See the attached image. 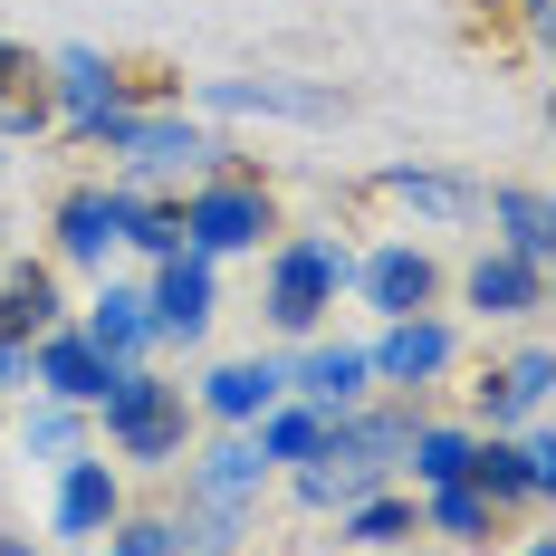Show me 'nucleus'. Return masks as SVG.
I'll return each mask as SVG.
<instances>
[{
	"label": "nucleus",
	"mask_w": 556,
	"mask_h": 556,
	"mask_svg": "<svg viewBox=\"0 0 556 556\" xmlns=\"http://www.w3.org/2000/svg\"><path fill=\"white\" fill-rule=\"evenodd\" d=\"M173 250H182V202H173V192H144L135 222H125V260L154 269V260H173Z\"/></svg>",
	"instance_id": "31"
},
{
	"label": "nucleus",
	"mask_w": 556,
	"mask_h": 556,
	"mask_svg": "<svg viewBox=\"0 0 556 556\" xmlns=\"http://www.w3.org/2000/svg\"><path fill=\"white\" fill-rule=\"evenodd\" d=\"M336 547H355V556L422 547V508H413V490H403V480H384V490H365L355 508H336Z\"/></svg>",
	"instance_id": "26"
},
{
	"label": "nucleus",
	"mask_w": 556,
	"mask_h": 556,
	"mask_svg": "<svg viewBox=\"0 0 556 556\" xmlns=\"http://www.w3.org/2000/svg\"><path fill=\"white\" fill-rule=\"evenodd\" d=\"M278 470L250 451V432H192V451H182V470H173V508H269Z\"/></svg>",
	"instance_id": "13"
},
{
	"label": "nucleus",
	"mask_w": 556,
	"mask_h": 556,
	"mask_svg": "<svg viewBox=\"0 0 556 556\" xmlns=\"http://www.w3.org/2000/svg\"><path fill=\"white\" fill-rule=\"evenodd\" d=\"M182 106L202 125H336L355 106L336 77H288V67H240V77H192Z\"/></svg>",
	"instance_id": "5"
},
{
	"label": "nucleus",
	"mask_w": 556,
	"mask_h": 556,
	"mask_svg": "<svg viewBox=\"0 0 556 556\" xmlns=\"http://www.w3.org/2000/svg\"><path fill=\"white\" fill-rule=\"evenodd\" d=\"M20 87H39V58L20 49V39H0V97H20Z\"/></svg>",
	"instance_id": "33"
},
{
	"label": "nucleus",
	"mask_w": 556,
	"mask_h": 556,
	"mask_svg": "<svg viewBox=\"0 0 556 556\" xmlns=\"http://www.w3.org/2000/svg\"><path fill=\"white\" fill-rule=\"evenodd\" d=\"M0 260H10V230H0Z\"/></svg>",
	"instance_id": "37"
},
{
	"label": "nucleus",
	"mask_w": 556,
	"mask_h": 556,
	"mask_svg": "<svg viewBox=\"0 0 556 556\" xmlns=\"http://www.w3.org/2000/svg\"><path fill=\"white\" fill-rule=\"evenodd\" d=\"M20 393H29V345L0 336V403H20Z\"/></svg>",
	"instance_id": "32"
},
{
	"label": "nucleus",
	"mask_w": 556,
	"mask_h": 556,
	"mask_svg": "<svg viewBox=\"0 0 556 556\" xmlns=\"http://www.w3.org/2000/svg\"><path fill=\"white\" fill-rule=\"evenodd\" d=\"M327 413H317V403H298V393H278L269 413H260V422H250V451H260V460H269V470H298V460H317V451H327Z\"/></svg>",
	"instance_id": "29"
},
{
	"label": "nucleus",
	"mask_w": 556,
	"mask_h": 556,
	"mask_svg": "<svg viewBox=\"0 0 556 556\" xmlns=\"http://www.w3.org/2000/svg\"><path fill=\"white\" fill-rule=\"evenodd\" d=\"M182 393H192V422H202V432H250L278 393H288V355H278V345L269 355H222V365H202Z\"/></svg>",
	"instance_id": "15"
},
{
	"label": "nucleus",
	"mask_w": 556,
	"mask_h": 556,
	"mask_svg": "<svg viewBox=\"0 0 556 556\" xmlns=\"http://www.w3.org/2000/svg\"><path fill=\"white\" fill-rule=\"evenodd\" d=\"M384 480H393V470H375V460H355V451L336 442V432H327V451H317V460L278 470V490H288V500L307 508V518H336V508H355L365 490H384Z\"/></svg>",
	"instance_id": "22"
},
{
	"label": "nucleus",
	"mask_w": 556,
	"mask_h": 556,
	"mask_svg": "<svg viewBox=\"0 0 556 556\" xmlns=\"http://www.w3.org/2000/svg\"><path fill=\"white\" fill-rule=\"evenodd\" d=\"M470 451H480V432L422 403V413H413V442H403V460H393V480H403V490H442V480H470Z\"/></svg>",
	"instance_id": "24"
},
{
	"label": "nucleus",
	"mask_w": 556,
	"mask_h": 556,
	"mask_svg": "<svg viewBox=\"0 0 556 556\" xmlns=\"http://www.w3.org/2000/svg\"><path fill=\"white\" fill-rule=\"evenodd\" d=\"M67 278L49 269V260H0V336H49V327H67Z\"/></svg>",
	"instance_id": "25"
},
{
	"label": "nucleus",
	"mask_w": 556,
	"mask_h": 556,
	"mask_svg": "<svg viewBox=\"0 0 556 556\" xmlns=\"http://www.w3.org/2000/svg\"><path fill=\"white\" fill-rule=\"evenodd\" d=\"M345 307H365L375 327H384V317H432V307H451L442 250L413 240V230H393V240H355V288H345Z\"/></svg>",
	"instance_id": "6"
},
{
	"label": "nucleus",
	"mask_w": 556,
	"mask_h": 556,
	"mask_svg": "<svg viewBox=\"0 0 556 556\" xmlns=\"http://www.w3.org/2000/svg\"><path fill=\"white\" fill-rule=\"evenodd\" d=\"M345 288H355V230H336V222L278 230L269 250H260V317H269L278 345L327 336L336 307H345Z\"/></svg>",
	"instance_id": "2"
},
{
	"label": "nucleus",
	"mask_w": 556,
	"mask_h": 556,
	"mask_svg": "<svg viewBox=\"0 0 556 556\" xmlns=\"http://www.w3.org/2000/svg\"><path fill=\"white\" fill-rule=\"evenodd\" d=\"M87 422H97V451H106L125 480H173L182 451H192V432H202V422H192V393L173 384L154 355H144V365H115V384L97 393Z\"/></svg>",
	"instance_id": "1"
},
{
	"label": "nucleus",
	"mask_w": 556,
	"mask_h": 556,
	"mask_svg": "<svg viewBox=\"0 0 556 556\" xmlns=\"http://www.w3.org/2000/svg\"><path fill=\"white\" fill-rule=\"evenodd\" d=\"M413 413L422 403H403V393H365L355 413H336V442L355 451V460H375V470H393L403 442H413Z\"/></svg>",
	"instance_id": "28"
},
{
	"label": "nucleus",
	"mask_w": 556,
	"mask_h": 556,
	"mask_svg": "<svg viewBox=\"0 0 556 556\" xmlns=\"http://www.w3.org/2000/svg\"><path fill=\"white\" fill-rule=\"evenodd\" d=\"M288 355V393L298 403H317V413H355L365 393H375V365H365V336H298V345H278Z\"/></svg>",
	"instance_id": "17"
},
{
	"label": "nucleus",
	"mask_w": 556,
	"mask_h": 556,
	"mask_svg": "<svg viewBox=\"0 0 556 556\" xmlns=\"http://www.w3.org/2000/svg\"><path fill=\"white\" fill-rule=\"evenodd\" d=\"M375 192H384L393 212H413L422 230L480 222V182H470V173H451V164H384V173H375Z\"/></svg>",
	"instance_id": "20"
},
{
	"label": "nucleus",
	"mask_w": 556,
	"mask_h": 556,
	"mask_svg": "<svg viewBox=\"0 0 556 556\" xmlns=\"http://www.w3.org/2000/svg\"><path fill=\"white\" fill-rule=\"evenodd\" d=\"M87 144H106V164H115V182H125V192H192L202 173L230 164V144H222V135H212L192 106H182V97L106 115Z\"/></svg>",
	"instance_id": "3"
},
{
	"label": "nucleus",
	"mask_w": 556,
	"mask_h": 556,
	"mask_svg": "<svg viewBox=\"0 0 556 556\" xmlns=\"http://www.w3.org/2000/svg\"><path fill=\"white\" fill-rule=\"evenodd\" d=\"M547 393H556V355L538 327H518V345H508L500 365L470 384V432H528V422H547Z\"/></svg>",
	"instance_id": "14"
},
{
	"label": "nucleus",
	"mask_w": 556,
	"mask_h": 556,
	"mask_svg": "<svg viewBox=\"0 0 556 556\" xmlns=\"http://www.w3.org/2000/svg\"><path fill=\"white\" fill-rule=\"evenodd\" d=\"M173 202H182V250H202L212 269L260 260L288 230V202H278V182L260 164H222V173H202L192 192H173Z\"/></svg>",
	"instance_id": "4"
},
{
	"label": "nucleus",
	"mask_w": 556,
	"mask_h": 556,
	"mask_svg": "<svg viewBox=\"0 0 556 556\" xmlns=\"http://www.w3.org/2000/svg\"><path fill=\"white\" fill-rule=\"evenodd\" d=\"M77 317V336L97 345V355H115V365H144L154 355V317H144V278H87V298L67 307Z\"/></svg>",
	"instance_id": "18"
},
{
	"label": "nucleus",
	"mask_w": 556,
	"mask_h": 556,
	"mask_svg": "<svg viewBox=\"0 0 556 556\" xmlns=\"http://www.w3.org/2000/svg\"><path fill=\"white\" fill-rule=\"evenodd\" d=\"M480 212H490V250L538 260V269H547V250H556V202L538 192V182H480Z\"/></svg>",
	"instance_id": "23"
},
{
	"label": "nucleus",
	"mask_w": 556,
	"mask_h": 556,
	"mask_svg": "<svg viewBox=\"0 0 556 556\" xmlns=\"http://www.w3.org/2000/svg\"><path fill=\"white\" fill-rule=\"evenodd\" d=\"M39 97H49V125L67 135V144H87L106 115L144 106V97H135V67L106 58V49H58V58H39Z\"/></svg>",
	"instance_id": "10"
},
{
	"label": "nucleus",
	"mask_w": 556,
	"mask_h": 556,
	"mask_svg": "<svg viewBox=\"0 0 556 556\" xmlns=\"http://www.w3.org/2000/svg\"><path fill=\"white\" fill-rule=\"evenodd\" d=\"M10 442H20V460L58 470L67 451H87V442H97V422H87L77 403H49V393H20V422H10Z\"/></svg>",
	"instance_id": "27"
},
{
	"label": "nucleus",
	"mask_w": 556,
	"mask_h": 556,
	"mask_svg": "<svg viewBox=\"0 0 556 556\" xmlns=\"http://www.w3.org/2000/svg\"><path fill=\"white\" fill-rule=\"evenodd\" d=\"M0 556H49V547H39L29 528H0Z\"/></svg>",
	"instance_id": "35"
},
{
	"label": "nucleus",
	"mask_w": 556,
	"mask_h": 556,
	"mask_svg": "<svg viewBox=\"0 0 556 556\" xmlns=\"http://www.w3.org/2000/svg\"><path fill=\"white\" fill-rule=\"evenodd\" d=\"M500 556H556V547H547V538H508Z\"/></svg>",
	"instance_id": "36"
},
{
	"label": "nucleus",
	"mask_w": 556,
	"mask_h": 556,
	"mask_svg": "<svg viewBox=\"0 0 556 556\" xmlns=\"http://www.w3.org/2000/svg\"><path fill=\"white\" fill-rule=\"evenodd\" d=\"M144 317H154V355H202L212 317H222V269L202 250H173L144 269Z\"/></svg>",
	"instance_id": "12"
},
{
	"label": "nucleus",
	"mask_w": 556,
	"mask_h": 556,
	"mask_svg": "<svg viewBox=\"0 0 556 556\" xmlns=\"http://www.w3.org/2000/svg\"><path fill=\"white\" fill-rule=\"evenodd\" d=\"M413 508H422V547H470V556H500L508 547V518L470 480H442V490H413Z\"/></svg>",
	"instance_id": "21"
},
{
	"label": "nucleus",
	"mask_w": 556,
	"mask_h": 556,
	"mask_svg": "<svg viewBox=\"0 0 556 556\" xmlns=\"http://www.w3.org/2000/svg\"><path fill=\"white\" fill-rule=\"evenodd\" d=\"M125 500H135V480L87 442V451H67V460L49 470V508H39V528H49L67 556H77V547H106V528L125 518Z\"/></svg>",
	"instance_id": "9"
},
{
	"label": "nucleus",
	"mask_w": 556,
	"mask_h": 556,
	"mask_svg": "<svg viewBox=\"0 0 556 556\" xmlns=\"http://www.w3.org/2000/svg\"><path fill=\"white\" fill-rule=\"evenodd\" d=\"M115 384V355H97L77 317L49 336H29V393H49V403H77V413H97V393Z\"/></svg>",
	"instance_id": "19"
},
{
	"label": "nucleus",
	"mask_w": 556,
	"mask_h": 556,
	"mask_svg": "<svg viewBox=\"0 0 556 556\" xmlns=\"http://www.w3.org/2000/svg\"><path fill=\"white\" fill-rule=\"evenodd\" d=\"M135 202L144 192H125V182H67L49 202V269L58 278H106L125 260V222H135Z\"/></svg>",
	"instance_id": "7"
},
{
	"label": "nucleus",
	"mask_w": 556,
	"mask_h": 556,
	"mask_svg": "<svg viewBox=\"0 0 556 556\" xmlns=\"http://www.w3.org/2000/svg\"><path fill=\"white\" fill-rule=\"evenodd\" d=\"M460 355H470V336H460L451 307H432V317H384V327L365 336L375 393H403V403H432V393L460 375Z\"/></svg>",
	"instance_id": "8"
},
{
	"label": "nucleus",
	"mask_w": 556,
	"mask_h": 556,
	"mask_svg": "<svg viewBox=\"0 0 556 556\" xmlns=\"http://www.w3.org/2000/svg\"><path fill=\"white\" fill-rule=\"evenodd\" d=\"M470 490L500 508L508 528H518V518H547V500H556L547 422H528V432H480V451H470Z\"/></svg>",
	"instance_id": "11"
},
{
	"label": "nucleus",
	"mask_w": 556,
	"mask_h": 556,
	"mask_svg": "<svg viewBox=\"0 0 556 556\" xmlns=\"http://www.w3.org/2000/svg\"><path fill=\"white\" fill-rule=\"evenodd\" d=\"M518 20H528V39H547V20H556V0H518Z\"/></svg>",
	"instance_id": "34"
},
{
	"label": "nucleus",
	"mask_w": 556,
	"mask_h": 556,
	"mask_svg": "<svg viewBox=\"0 0 556 556\" xmlns=\"http://www.w3.org/2000/svg\"><path fill=\"white\" fill-rule=\"evenodd\" d=\"M106 556H192L173 500H125V518L106 528Z\"/></svg>",
	"instance_id": "30"
},
{
	"label": "nucleus",
	"mask_w": 556,
	"mask_h": 556,
	"mask_svg": "<svg viewBox=\"0 0 556 556\" xmlns=\"http://www.w3.org/2000/svg\"><path fill=\"white\" fill-rule=\"evenodd\" d=\"M451 307H470L480 327H538L547 317V269L508 260V250H480V260L451 269Z\"/></svg>",
	"instance_id": "16"
},
{
	"label": "nucleus",
	"mask_w": 556,
	"mask_h": 556,
	"mask_svg": "<svg viewBox=\"0 0 556 556\" xmlns=\"http://www.w3.org/2000/svg\"><path fill=\"white\" fill-rule=\"evenodd\" d=\"M77 556H106V547H77Z\"/></svg>",
	"instance_id": "38"
}]
</instances>
